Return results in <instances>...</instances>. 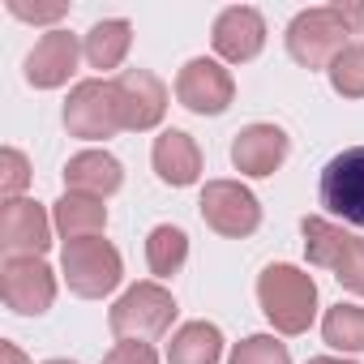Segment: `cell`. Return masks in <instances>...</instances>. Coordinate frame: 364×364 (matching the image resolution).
I'll use <instances>...</instances> for the list:
<instances>
[{
    "mask_svg": "<svg viewBox=\"0 0 364 364\" xmlns=\"http://www.w3.org/2000/svg\"><path fill=\"white\" fill-rule=\"evenodd\" d=\"M257 304L279 334H304L317 317V283L300 266H266L257 274Z\"/></svg>",
    "mask_w": 364,
    "mask_h": 364,
    "instance_id": "cell-1",
    "label": "cell"
},
{
    "mask_svg": "<svg viewBox=\"0 0 364 364\" xmlns=\"http://www.w3.org/2000/svg\"><path fill=\"white\" fill-rule=\"evenodd\" d=\"M176 321V296L150 279V283H133L107 313V326L112 334L124 343V338H137V343H150V338H163Z\"/></svg>",
    "mask_w": 364,
    "mask_h": 364,
    "instance_id": "cell-2",
    "label": "cell"
},
{
    "mask_svg": "<svg viewBox=\"0 0 364 364\" xmlns=\"http://www.w3.org/2000/svg\"><path fill=\"white\" fill-rule=\"evenodd\" d=\"M60 274H65V283H69L73 296H82V300H103L107 291L120 287L124 262H120V253H116L112 240L90 236V240H69V245L60 249Z\"/></svg>",
    "mask_w": 364,
    "mask_h": 364,
    "instance_id": "cell-3",
    "label": "cell"
},
{
    "mask_svg": "<svg viewBox=\"0 0 364 364\" xmlns=\"http://www.w3.org/2000/svg\"><path fill=\"white\" fill-rule=\"evenodd\" d=\"M347 39H351V31L343 26L334 5L300 9L291 18V26H287V52L304 69H330V60L347 48Z\"/></svg>",
    "mask_w": 364,
    "mask_h": 364,
    "instance_id": "cell-4",
    "label": "cell"
},
{
    "mask_svg": "<svg viewBox=\"0 0 364 364\" xmlns=\"http://www.w3.org/2000/svg\"><path fill=\"white\" fill-rule=\"evenodd\" d=\"M65 129L82 141H107L116 137L120 124V103H116V86L107 77H86L69 90L65 99Z\"/></svg>",
    "mask_w": 364,
    "mask_h": 364,
    "instance_id": "cell-5",
    "label": "cell"
},
{
    "mask_svg": "<svg viewBox=\"0 0 364 364\" xmlns=\"http://www.w3.org/2000/svg\"><path fill=\"white\" fill-rule=\"evenodd\" d=\"M198 210H202L206 228L228 236V240H245V236H253L262 228V202L253 198V189L240 185V180H206Z\"/></svg>",
    "mask_w": 364,
    "mask_h": 364,
    "instance_id": "cell-6",
    "label": "cell"
},
{
    "mask_svg": "<svg viewBox=\"0 0 364 364\" xmlns=\"http://www.w3.org/2000/svg\"><path fill=\"white\" fill-rule=\"evenodd\" d=\"M317 198L347 228H364V146H347L321 167Z\"/></svg>",
    "mask_w": 364,
    "mask_h": 364,
    "instance_id": "cell-7",
    "label": "cell"
},
{
    "mask_svg": "<svg viewBox=\"0 0 364 364\" xmlns=\"http://www.w3.org/2000/svg\"><path fill=\"white\" fill-rule=\"evenodd\" d=\"M0 300L18 317H39L56 304V274L43 257H5L0 262Z\"/></svg>",
    "mask_w": 364,
    "mask_h": 364,
    "instance_id": "cell-8",
    "label": "cell"
},
{
    "mask_svg": "<svg viewBox=\"0 0 364 364\" xmlns=\"http://www.w3.org/2000/svg\"><path fill=\"white\" fill-rule=\"evenodd\" d=\"M176 99L180 107H189L193 116H223L236 99V82L219 60L193 56L176 77Z\"/></svg>",
    "mask_w": 364,
    "mask_h": 364,
    "instance_id": "cell-9",
    "label": "cell"
},
{
    "mask_svg": "<svg viewBox=\"0 0 364 364\" xmlns=\"http://www.w3.org/2000/svg\"><path fill=\"white\" fill-rule=\"evenodd\" d=\"M52 228H56L52 215L31 198L0 206V249H5V257H43L52 249Z\"/></svg>",
    "mask_w": 364,
    "mask_h": 364,
    "instance_id": "cell-10",
    "label": "cell"
},
{
    "mask_svg": "<svg viewBox=\"0 0 364 364\" xmlns=\"http://www.w3.org/2000/svg\"><path fill=\"white\" fill-rule=\"evenodd\" d=\"M112 86L120 103V124L129 133H146L167 116V86L150 69H124L120 77H112Z\"/></svg>",
    "mask_w": 364,
    "mask_h": 364,
    "instance_id": "cell-11",
    "label": "cell"
},
{
    "mask_svg": "<svg viewBox=\"0 0 364 364\" xmlns=\"http://www.w3.org/2000/svg\"><path fill=\"white\" fill-rule=\"evenodd\" d=\"M287 150H291L287 133H283L279 124H262V120H257V124H245V129L232 137V163H236L240 176H253V180L274 176V171L283 167Z\"/></svg>",
    "mask_w": 364,
    "mask_h": 364,
    "instance_id": "cell-12",
    "label": "cell"
},
{
    "mask_svg": "<svg viewBox=\"0 0 364 364\" xmlns=\"http://www.w3.org/2000/svg\"><path fill=\"white\" fill-rule=\"evenodd\" d=\"M210 43L228 65H245L266 48V18L253 5H232V9H223L215 18Z\"/></svg>",
    "mask_w": 364,
    "mask_h": 364,
    "instance_id": "cell-13",
    "label": "cell"
},
{
    "mask_svg": "<svg viewBox=\"0 0 364 364\" xmlns=\"http://www.w3.org/2000/svg\"><path fill=\"white\" fill-rule=\"evenodd\" d=\"M77 56H82L77 35H69V31L56 26V31H48V35L31 48V56H26V82H31L35 90H56V86H65V82L73 77Z\"/></svg>",
    "mask_w": 364,
    "mask_h": 364,
    "instance_id": "cell-14",
    "label": "cell"
},
{
    "mask_svg": "<svg viewBox=\"0 0 364 364\" xmlns=\"http://www.w3.org/2000/svg\"><path fill=\"white\" fill-rule=\"evenodd\" d=\"M150 163H154L159 180L171 185V189H189V185H198V176H202V150H198V141L189 133H180V129H163L154 137Z\"/></svg>",
    "mask_w": 364,
    "mask_h": 364,
    "instance_id": "cell-15",
    "label": "cell"
},
{
    "mask_svg": "<svg viewBox=\"0 0 364 364\" xmlns=\"http://www.w3.org/2000/svg\"><path fill=\"white\" fill-rule=\"evenodd\" d=\"M124 185V167L107 150H82L65 163V193H86V198H112Z\"/></svg>",
    "mask_w": 364,
    "mask_h": 364,
    "instance_id": "cell-16",
    "label": "cell"
},
{
    "mask_svg": "<svg viewBox=\"0 0 364 364\" xmlns=\"http://www.w3.org/2000/svg\"><path fill=\"white\" fill-rule=\"evenodd\" d=\"M300 236H304V257H309V266H321V270H330V274L343 266V257H347L351 245H355V236H351L343 223L321 219V215H304V219H300Z\"/></svg>",
    "mask_w": 364,
    "mask_h": 364,
    "instance_id": "cell-17",
    "label": "cell"
},
{
    "mask_svg": "<svg viewBox=\"0 0 364 364\" xmlns=\"http://www.w3.org/2000/svg\"><path fill=\"white\" fill-rule=\"evenodd\" d=\"M52 223L60 232V240H90V236H103L107 228V206L99 198H86V193H65L56 206H52Z\"/></svg>",
    "mask_w": 364,
    "mask_h": 364,
    "instance_id": "cell-18",
    "label": "cell"
},
{
    "mask_svg": "<svg viewBox=\"0 0 364 364\" xmlns=\"http://www.w3.org/2000/svg\"><path fill=\"white\" fill-rule=\"evenodd\" d=\"M167 364H219L223 360V330L215 321H185L167 343Z\"/></svg>",
    "mask_w": 364,
    "mask_h": 364,
    "instance_id": "cell-19",
    "label": "cell"
},
{
    "mask_svg": "<svg viewBox=\"0 0 364 364\" xmlns=\"http://www.w3.org/2000/svg\"><path fill=\"white\" fill-rule=\"evenodd\" d=\"M133 48V26L124 18H107V22H95L86 35H82V56L90 69H120L124 56Z\"/></svg>",
    "mask_w": 364,
    "mask_h": 364,
    "instance_id": "cell-20",
    "label": "cell"
},
{
    "mask_svg": "<svg viewBox=\"0 0 364 364\" xmlns=\"http://www.w3.org/2000/svg\"><path fill=\"white\" fill-rule=\"evenodd\" d=\"M189 262V236L180 232V228H171V223H159L150 236H146V266H150V274L163 283V279H171V274H180V266Z\"/></svg>",
    "mask_w": 364,
    "mask_h": 364,
    "instance_id": "cell-21",
    "label": "cell"
},
{
    "mask_svg": "<svg viewBox=\"0 0 364 364\" xmlns=\"http://www.w3.org/2000/svg\"><path fill=\"white\" fill-rule=\"evenodd\" d=\"M321 338L334 347V351H343V355H355V351H364V309L360 304H334V309H326V317H321Z\"/></svg>",
    "mask_w": 364,
    "mask_h": 364,
    "instance_id": "cell-22",
    "label": "cell"
},
{
    "mask_svg": "<svg viewBox=\"0 0 364 364\" xmlns=\"http://www.w3.org/2000/svg\"><path fill=\"white\" fill-rule=\"evenodd\" d=\"M330 86L343 99H364V43H347L334 60H330Z\"/></svg>",
    "mask_w": 364,
    "mask_h": 364,
    "instance_id": "cell-23",
    "label": "cell"
},
{
    "mask_svg": "<svg viewBox=\"0 0 364 364\" xmlns=\"http://www.w3.org/2000/svg\"><path fill=\"white\" fill-rule=\"evenodd\" d=\"M228 364H291V351L274 334H249L232 347Z\"/></svg>",
    "mask_w": 364,
    "mask_h": 364,
    "instance_id": "cell-24",
    "label": "cell"
},
{
    "mask_svg": "<svg viewBox=\"0 0 364 364\" xmlns=\"http://www.w3.org/2000/svg\"><path fill=\"white\" fill-rule=\"evenodd\" d=\"M26 185H31V159L18 146H5L0 150V193H5V202H18Z\"/></svg>",
    "mask_w": 364,
    "mask_h": 364,
    "instance_id": "cell-25",
    "label": "cell"
},
{
    "mask_svg": "<svg viewBox=\"0 0 364 364\" xmlns=\"http://www.w3.org/2000/svg\"><path fill=\"white\" fill-rule=\"evenodd\" d=\"M334 279L347 287V291H355V296H364V240L355 236V245H351V253L343 257V266L334 270Z\"/></svg>",
    "mask_w": 364,
    "mask_h": 364,
    "instance_id": "cell-26",
    "label": "cell"
},
{
    "mask_svg": "<svg viewBox=\"0 0 364 364\" xmlns=\"http://www.w3.org/2000/svg\"><path fill=\"white\" fill-rule=\"evenodd\" d=\"M103 364H159V355H154V347H150V343L124 338V343H116V347L103 355Z\"/></svg>",
    "mask_w": 364,
    "mask_h": 364,
    "instance_id": "cell-27",
    "label": "cell"
},
{
    "mask_svg": "<svg viewBox=\"0 0 364 364\" xmlns=\"http://www.w3.org/2000/svg\"><path fill=\"white\" fill-rule=\"evenodd\" d=\"M9 14L22 22H60L69 5H26V0H9Z\"/></svg>",
    "mask_w": 364,
    "mask_h": 364,
    "instance_id": "cell-28",
    "label": "cell"
},
{
    "mask_svg": "<svg viewBox=\"0 0 364 364\" xmlns=\"http://www.w3.org/2000/svg\"><path fill=\"white\" fill-rule=\"evenodd\" d=\"M334 14L343 18V26H347L351 35L364 31V0H334Z\"/></svg>",
    "mask_w": 364,
    "mask_h": 364,
    "instance_id": "cell-29",
    "label": "cell"
},
{
    "mask_svg": "<svg viewBox=\"0 0 364 364\" xmlns=\"http://www.w3.org/2000/svg\"><path fill=\"white\" fill-rule=\"evenodd\" d=\"M0 355H5V364H26V355L18 351V343H0Z\"/></svg>",
    "mask_w": 364,
    "mask_h": 364,
    "instance_id": "cell-30",
    "label": "cell"
},
{
    "mask_svg": "<svg viewBox=\"0 0 364 364\" xmlns=\"http://www.w3.org/2000/svg\"><path fill=\"white\" fill-rule=\"evenodd\" d=\"M309 364H355V360H338V355H313Z\"/></svg>",
    "mask_w": 364,
    "mask_h": 364,
    "instance_id": "cell-31",
    "label": "cell"
},
{
    "mask_svg": "<svg viewBox=\"0 0 364 364\" xmlns=\"http://www.w3.org/2000/svg\"><path fill=\"white\" fill-rule=\"evenodd\" d=\"M43 364H77V360H43Z\"/></svg>",
    "mask_w": 364,
    "mask_h": 364,
    "instance_id": "cell-32",
    "label": "cell"
}]
</instances>
